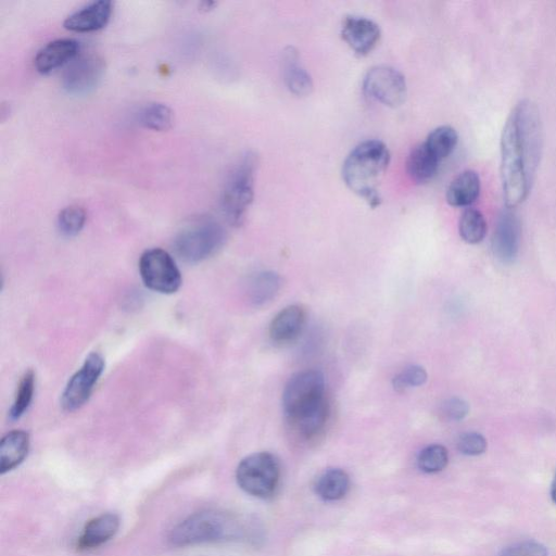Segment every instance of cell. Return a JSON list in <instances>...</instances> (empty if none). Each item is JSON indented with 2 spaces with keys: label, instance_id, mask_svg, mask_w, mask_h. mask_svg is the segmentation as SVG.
<instances>
[{
  "label": "cell",
  "instance_id": "6da1fadb",
  "mask_svg": "<svg viewBox=\"0 0 556 556\" xmlns=\"http://www.w3.org/2000/svg\"><path fill=\"white\" fill-rule=\"evenodd\" d=\"M542 144L539 110L533 101L522 100L512 109L501 137V180L508 208L522 205L532 191Z\"/></svg>",
  "mask_w": 556,
  "mask_h": 556
},
{
  "label": "cell",
  "instance_id": "7a4b0ae2",
  "mask_svg": "<svg viewBox=\"0 0 556 556\" xmlns=\"http://www.w3.org/2000/svg\"><path fill=\"white\" fill-rule=\"evenodd\" d=\"M389 163L390 153L383 142L376 139L363 142L353 149L345 160L344 181L352 192L375 208L381 204L378 184L384 178Z\"/></svg>",
  "mask_w": 556,
  "mask_h": 556
},
{
  "label": "cell",
  "instance_id": "3957f363",
  "mask_svg": "<svg viewBox=\"0 0 556 556\" xmlns=\"http://www.w3.org/2000/svg\"><path fill=\"white\" fill-rule=\"evenodd\" d=\"M239 523L229 514L216 511L196 513L176 526L169 537L174 547L234 540L240 536Z\"/></svg>",
  "mask_w": 556,
  "mask_h": 556
},
{
  "label": "cell",
  "instance_id": "277c9868",
  "mask_svg": "<svg viewBox=\"0 0 556 556\" xmlns=\"http://www.w3.org/2000/svg\"><path fill=\"white\" fill-rule=\"evenodd\" d=\"M257 168V156L247 153L238 161L225 183L221 208L226 220L233 225L243 222L246 212L254 200Z\"/></svg>",
  "mask_w": 556,
  "mask_h": 556
},
{
  "label": "cell",
  "instance_id": "5b68a950",
  "mask_svg": "<svg viewBox=\"0 0 556 556\" xmlns=\"http://www.w3.org/2000/svg\"><path fill=\"white\" fill-rule=\"evenodd\" d=\"M225 240L224 226L217 220L205 218L184 227L174 239V250L185 262L198 263L216 255Z\"/></svg>",
  "mask_w": 556,
  "mask_h": 556
},
{
  "label": "cell",
  "instance_id": "8992f818",
  "mask_svg": "<svg viewBox=\"0 0 556 556\" xmlns=\"http://www.w3.org/2000/svg\"><path fill=\"white\" fill-rule=\"evenodd\" d=\"M280 462L269 452L251 454L239 463L236 480L246 494L268 499L275 494L280 484Z\"/></svg>",
  "mask_w": 556,
  "mask_h": 556
},
{
  "label": "cell",
  "instance_id": "52a82bcc",
  "mask_svg": "<svg viewBox=\"0 0 556 556\" xmlns=\"http://www.w3.org/2000/svg\"><path fill=\"white\" fill-rule=\"evenodd\" d=\"M325 399L324 375L314 370L303 371L289 379L283 394V408L293 422Z\"/></svg>",
  "mask_w": 556,
  "mask_h": 556
},
{
  "label": "cell",
  "instance_id": "ba28073f",
  "mask_svg": "<svg viewBox=\"0 0 556 556\" xmlns=\"http://www.w3.org/2000/svg\"><path fill=\"white\" fill-rule=\"evenodd\" d=\"M139 273L145 286L159 294H174L182 286L178 265L167 251L160 248L144 252L139 260Z\"/></svg>",
  "mask_w": 556,
  "mask_h": 556
},
{
  "label": "cell",
  "instance_id": "9c48e42d",
  "mask_svg": "<svg viewBox=\"0 0 556 556\" xmlns=\"http://www.w3.org/2000/svg\"><path fill=\"white\" fill-rule=\"evenodd\" d=\"M105 370V359L98 352H92L75 373L62 394L61 406L63 410L74 412L81 409L90 400L95 385Z\"/></svg>",
  "mask_w": 556,
  "mask_h": 556
},
{
  "label": "cell",
  "instance_id": "30bf717a",
  "mask_svg": "<svg viewBox=\"0 0 556 556\" xmlns=\"http://www.w3.org/2000/svg\"><path fill=\"white\" fill-rule=\"evenodd\" d=\"M366 95L388 107H399L407 97V82L396 69L387 66L372 68L364 79Z\"/></svg>",
  "mask_w": 556,
  "mask_h": 556
},
{
  "label": "cell",
  "instance_id": "8fae6325",
  "mask_svg": "<svg viewBox=\"0 0 556 556\" xmlns=\"http://www.w3.org/2000/svg\"><path fill=\"white\" fill-rule=\"evenodd\" d=\"M105 72V62L94 54L82 55L71 61L62 85L71 95L90 94L98 86Z\"/></svg>",
  "mask_w": 556,
  "mask_h": 556
},
{
  "label": "cell",
  "instance_id": "7c38bea8",
  "mask_svg": "<svg viewBox=\"0 0 556 556\" xmlns=\"http://www.w3.org/2000/svg\"><path fill=\"white\" fill-rule=\"evenodd\" d=\"M521 223L516 213L508 208L503 210L498 219L492 249L495 256L503 263H512L520 250Z\"/></svg>",
  "mask_w": 556,
  "mask_h": 556
},
{
  "label": "cell",
  "instance_id": "4fadbf2b",
  "mask_svg": "<svg viewBox=\"0 0 556 556\" xmlns=\"http://www.w3.org/2000/svg\"><path fill=\"white\" fill-rule=\"evenodd\" d=\"M341 36L353 52L359 56H366L381 40V29L371 19L350 16L343 23Z\"/></svg>",
  "mask_w": 556,
  "mask_h": 556
},
{
  "label": "cell",
  "instance_id": "5bb4252c",
  "mask_svg": "<svg viewBox=\"0 0 556 556\" xmlns=\"http://www.w3.org/2000/svg\"><path fill=\"white\" fill-rule=\"evenodd\" d=\"M113 11V4L109 0H99L69 16L65 28L75 33H90L104 29Z\"/></svg>",
  "mask_w": 556,
  "mask_h": 556
},
{
  "label": "cell",
  "instance_id": "9a60e30c",
  "mask_svg": "<svg viewBox=\"0 0 556 556\" xmlns=\"http://www.w3.org/2000/svg\"><path fill=\"white\" fill-rule=\"evenodd\" d=\"M79 50V43L71 39L49 43L37 53L34 60L35 69L42 74L53 72L77 58Z\"/></svg>",
  "mask_w": 556,
  "mask_h": 556
},
{
  "label": "cell",
  "instance_id": "2e32d148",
  "mask_svg": "<svg viewBox=\"0 0 556 556\" xmlns=\"http://www.w3.org/2000/svg\"><path fill=\"white\" fill-rule=\"evenodd\" d=\"M119 528L120 518L117 514H101L85 525L78 547L80 550L101 547L117 535Z\"/></svg>",
  "mask_w": 556,
  "mask_h": 556
},
{
  "label": "cell",
  "instance_id": "e0dca14e",
  "mask_svg": "<svg viewBox=\"0 0 556 556\" xmlns=\"http://www.w3.org/2000/svg\"><path fill=\"white\" fill-rule=\"evenodd\" d=\"M306 323V312L300 306L283 309L271 322L269 335L277 344L292 343L302 332Z\"/></svg>",
  "mask_w": 556,
  "mask_h": 556
},
{
  "label": "cell",
  "instance_id": "ac0fdd59",
  "mask_svg": "<svg viewBox=\"0 0 556 556\" xmlns=\"http://www.w3.org/2000/svg\"><path fill=\"white\" fill-rule=\"evenodd\" d=\"M283 74L289 91L297 96H308L313 90L311 75L302 66L294 47H288L283 54Z\"/></svg>",
  "mask_w": 556,
  "mask_h": 556
},
{
  "label": "cell",
  "instance_id": "d6986e66",
  "mask_svg": "<svg viewBox=\"0 0 556 556\" xmlns=\"http://www.w3.org/2000/svg\"><path fill=\"white\" fill-rule=\"evenodd\" d=\"M30 450V435L23 431L8 433L0 444V473L3 475L15 470Z\"/></svg>",
  "mask_w": 556,
  "mask_h": 556
},
{
  "label": "cell",
  "instance_id": "ffe728a7",
  "mask_svg": "<svg viewBox=\"0 0 556 556\" xmlns=\"http://www.w3.org/2000/svg\"><path fill=\"white\" fill-rule=\"evenodd\" d=\"M479 175L472 170L460 173L454 179L447 189V201L452 207L465 208L470 207L478 199L480 194Z\"/></svg>",
  "mask_w": 556,
  "mask_h": 556
},
{
  "label": "cell",
  "instance_id": "44dd1931",
  "mask_svg": "<svg viewBox=\"0 0 556 556\" xmlns=\"http://www.w3.org/2000/svg\"><path fill=\"white\" fill-rule=\"evenodd\" d=\"M440 162L425 144H421L411 151L407 161L408 174L417 184L427 183L434 179Z\"/></svg>",
  "mask_w": 556,
  "mask_h": 556
},
{
  "label": "cell",
  "instance_id": "7402d4cb",
  "mask_svg": "<svg viewBox=\"0 0 556 556\" xmlns=\"http://www.w3.org/2000/svg\"><path fill=\"white\" fill-rule=\"evenodd\" d=\"M282 285L280 275L274 272H261L251 278L248 283V298L257 307L272 301Z\"/></svg>",
  "mask_w": 556,
  "mask_h": 556
},
{
  "label": "cell",
  "instance_id": "603a6c76",
  "mask_svg": "<svg viewBox=\"0 0 556 556\" xmlns=\"http://www.w3.org/2000/svg\"><path fill=\"white\" fill-rule=\"evenodd\" d=\"M350 489L349 475L339 469L324 472L315 484V491L325 501H338L346 497Z\"/></svg>",
  "mask_w": 556,
  "mask_h": 556
},
{
  "label": "cell",
  "instance_id": "cb8c5ba5",
  "mask_svg": "<svg viewBox=\"0 0 556 556\" xmlns=\"http://www.w3.org/2000/svg\"><path fill=\"white\" fill-rule=\"evenodd\" d=\"M328 416H330V406L325 399L318 406L298 416L293 423L302 437L310 439L323 431Z\"/></svg>",
  "mask_w": 556,
  "mask_h": 556
},
{
  "label": "cell",
  "instance_id": "d4e9b609",
  "mask_svg": "<svg viewBox=\"0 0 556 556\" xmlns=\"http://www.w3.org/2000/svg\"><path fill=\"white\" fill-rule=\"evenodd\" d=\"M459 231L465 243H482L487 234V222L483 213L472 208L466 209L460 219Z\"/></svg>",
  "mask_w": 556,
  "mask_h": 556
},
{
  "label": "cell",
  "instance_id": "484cf974",
  "mask_svg": "<svg viewBox=\"0 0 556 556\" xmlns=\"http://www.w3.org/2000/svg\"><path fill=\"white\" fill-rule=\"evenodd\" d=\"M459 135L451 126H440L428 135L426 147L440 160L448 158L456 149Z\"/></svg>",
  "mask_w": 556,
  "mask_h": 556
},
{
  "label": "cell",
  "instance_id": "4316f807",
  "mask_svg": "<svg viewBox=\"0 0 556 556\" xmlns=\"http://www.w3.org/2000/svg\"><path fill=\"white\" fill-rule=\"evenodd\" d=\"M139 124L156 132L168 131L173 125V112L163 104H150L138 116Z\"/></svg>",
  "mask_w": 556,
  "mask_h": 556
},
{
  "label": "cell",
  "instance_id": "83f0119b",
  "mask_svg": "<svg viewBox=\"0 0 556 556\" xmlns=\"http://www.w3.org/2000/svg\"><path fill=\"white\" fill-rule=\"evenodd\" d=\"M449 463V453L446 447L432 445L424 448L419 457L417 465L419 469L427 474H436L444 471Z\"/></svg>",
  "mask_w": 556,
  "mask_h": 556
},
{
  "label": "cell",
  "instance_id": "f1b7e54d",
  "mask_svg": "<svg viewBox=\"0 0 556 556\" xmlns=\"http://www.w3.org/2000/svg\"><path fill=\"white\" fill-rule=\"evenodd\" d=\"M35 391V374L32 370L28 371L21 378L16 399L10 409V419L19 420L31 406Z\"/></svg>",
  "mask_w": 556,
  "mask_h": 556
},
{
  "label": "cell",
  "instance_id": "f546056e",
  "mask_svg": "<svg viewBox=\"0 0 556 556\" xmlns=\"http://www.w3.org/2000/svg\"><path fill=\"white\" fill-rule=\"evenodd\" d=\"M85 222V210L80 206H70L59 213L57 226L61 235L74 237L81 233Z\"/></svg>",
  "mask_w": 556,
  "mask_h": 556
},
{
  "label": "cell",
  "instance_id": "4dcf8cb0",
  "mask_svg": "<svg viewBox=\"0 0 556 556\" xmlns=\"http://www.w3.org/2000/svg\"><path fill=\"white\" fill-rule=\"evenodd\" d=\"M427 378V372L422 366L412 365L394 378V387L399 393H403L410 388L423 386Z\"/></svg>",
  "mask_w": 556,
  "mask_h": 556
},
{
  "label": "cell",
  "instance_id": "1f68e13d",
  "mask_svg": "<svg viewBox=\"0 0 556 556\" xmlns=\"http://www.w3.org/2000/svg\"><path fill=\"white\" fill-rule=\"evenodd\" d=\"M486 438L479 433L471 432L463 434L458 440V449L464 456H482L487 450Z\"/></svg>",
  "mask_w": 556,
  "mask_h": 556
},
{
  "label": "cell",
  "instance_id": "d6a6232c",
  "mask_svg": "<svg viewBox=\"0 0 556 556\" xmlns=\"http://www.w3.org/2000/svg\"><path fill=\"white\" fill-rule=\"evenodd\" d=\"M499 556H549V551L542 543L527 540L503 549Z\"/></svg>",
  "mask_w": 556,
  "mask_h": 556
},
{
  "label": "cell",
  "instance_id": "836d02e7",
  "mask_svg": "<svg viewBox=\"0 0 556 556\" xmlns=\"http://www.w3.org/2000/svg\"><path fill=\"white\" fill-rule=\"evenodd\" d=\"M470 413V406L465 400L453 397L442 404V414L450 421H462Z\"/></svg>",
  "mask_w": 556,
  "mask_h": 556
},
{
  "label": "cell",
  "instance_id": "e575fe53",
  "mask_svg": "<svg viewBox=\"0 0 556 556\" xmlns=\"http://www.w3.org/2000/svg\"><path fill=\"white\" fill-rule=\"evenodd\" d=\"M551 498L553 500V502L556 504V473L555 476L553 478V482L551 485Z\"/></svg>",
  "mask_w": 556,
  "mask_h": 556
}]
</instances>
